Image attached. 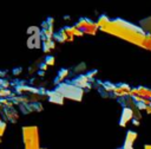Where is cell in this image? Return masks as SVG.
Listing matches in <instances>:
<instances>
[{
  "label": "cell",
  "instance_id": "1",
  "mask_svg": "<svg viewBox=\"0 0 151 149\" xmlns=\"http://www.w3.org/2000/svg\"><path fill=\"white\" fill-rule=\"evenodd\" d=\"M101 31L113 34V35H116L123 40H126L129 43H132L139 47L143 46L144 39L146 37V33L142 30L140 26H137V25L125 21L123 19L111 20L107 25L101 27Z\"/></svg>",
  "mask_w": 151,
  "mask_h": 149
},
{
  "label": "cell",
  "instance_id": "2",
  "mask_svg": "<svg viewBox=\"0 0 151 149\" xmlns=\"http://www.w3.org/2000/svg\"><path fill=\"white\" fill-rule=\"evenodd\" d=\"M24 131V140L26 149H39V136L35 127H25Z\"/></svg>",
  "mask_w": 151,
  "mask_h": 149
},
{
  "label": "cell",
  "instance_id": "3",
  "mask_svg": "<svg viewBox=\"0 0 151 149\" xmlns=\"http://www.w3.org/2000/svg\"><path fill=\"white\" fill-rule=\"evenodd\" d=\"M58 92L63 95V97L74 99V101H80L83 97V90L80 88H77L76 85H70V84H60L57 89Z\"/></svg>",
  "mask_w": 151,
  "mask_h": 149
},
{
  "label": "cell",
  "instance_id": "4",
  "mask_svg": "<svg viewBox=\"0 0 151 149\" xmlns=\"http://www.w3.org/2000/svg\"><path fill=\"white\" fill-rule=\"evenodd\" d=\"M134 116V112L131 108L129 106H125L123 109V112H122V117H120V121H119V125L120 127H125L127 122H130Z\"/></svg>",
  "mask_w": 151,
  "mask_h": 149
},
{
  "label": "cell",
  "instance_id": "5",
  "mask_svg": "<svg viewBox=\"0 0 151 149\" xmlns=\"http://www.w3.org/2000/svg\"><path fill=\"white\" fill-rule=\"evenodd\" d=\"M41 35L40 33H37L34 35H29V38L27 39V46L28 48H39L41 45Z\"/></svg>",
  "mask_w": 151,
  "mask_h": 149
},
{
  "label": "cell",
  "instance_id": "6",
  "mask_svg": "<svg viewBox=\"0 0 151 149\" xmlns=\"http://www.w3.org/2000/svg\"><path fill=\"white\" fill-rule=\"evenodd\" d=\"M136 138H137V132H134L132 130L127 131V135H126L123 149H133V142L136 141Z\"/></svg>",
  "mask_w": 151,
  "mask_h": 149
},
{
  "label": "cell",
  "instance_id": "7",
  "mask_svg": "<svg viewBox=\"0 0 151 149\" xmlns=\"http://www.w3.org/2000/svg\"><path fill=\"white\" fill-rule=\"evenodd\" d=\"M47 96H48V101L50 102H53V103H57V104H63V95L60 92H58L57 90L54 91H48L47 92Z\"/></svg>",
  "mask_w": 151,
  "mask_h": 149
},
{
  "label": "cell",
  "instance_id": "8",
  "mask_svg": "<svg viewBox=\"0 0 151 149\" xmlns=\"http://www.w3.org/2000/svg\"><path fill=\"white\" fill-rule=\"evenodd\" d=\"M73 84L77 86V88H90V84H88V78L87 76H80V77H77L76 79H73Z\"/></svg>",
  "mask_w": 151,
  "mask_h": 149
},
{
  "label": "cell",
  "instance_id": "9",
  "mask_svg": "<svg viewBox=\"0 0 151 149\" xmlns=\"http://www.w3.org/2000/svg\"><path fill=\"white\" fill-rule=\"evenodd\" d=\"M140 27L146 34H151V17H147L140 21Z\"/></svg>",
  "mask_w": 151,
  "mask_h": 149
},
{
  "label": "cell",
  "instance_id": "10",
  "mask_svg": "<svg viewBox=\"0 0 151 149\" xmlns=\"http://www.w3.org/2000/svg\"><path fill=\"white\" fill-rule=\"evenodd\" d=\"M143 48L145 50H149L151 51V34H146L145 39H144V43H143Z\"/></svg>",
  "mask_w": 151,
  "mask_h": 149
},
{
  "label": "cell",
  "instance_id": "11",
  "mask_svg": "<svg viewBox=\"0 0 151 149\" xmlns=\"http://www.w3.org/2000/svg\"><path fill=\"white\" fill-rule=\"evenodd\" d=\"M67 74H68V71L66 69H61L59 71V73H58V79H55V83H59L60 80H63Z\"/></svg>",
  "mask_w": 151,
  "mask_h": 149
},
{
  "label": "cell",
  "instance_id": "12",
  "mask_svg": "<svg viewBox=\"0 0 151 149\" xmlns=\"http://www.w3.org/2000/svg\"><path fill=\"white\" fill-rule=\"evenodd\" d=\"M37 33H40V28H39L38 26H31V27L27 28V34L34 35V34H37Z\"/></svg>",
  "mask_w": 151,
  "mask_h": 149
},
{
  "label": "cell",
  "instance_id": "13",
  "mask_svg": "<svg viewBox=\"0 0 151 149\" xmlns=\"http://www.w3.org/2000/svg\"><path fill=\"white\" fill-rule=\"evenodd\" d=\"M85 70H86V64L85 63H80L79 65H77V67H74V72H77V73H79L81 71H85Z\"/></svg>",
  "mask_w": 151,
  "mask_h": 149
},
{
  "label": "cell",
  "instance_id": "14",
  "mask_svg": "<svg viewBox=\"0 0 151 149\" xmlns=\"http://www.w3.org/2000/svg\"><path fill=\"white\" fill-rule=\"evenodd\" d=\"M116 88H117V86L113 85V84H111V83H104V89L107 90V91H114Z\"/></svg>",
  "mask_w": 151,
  "mask_h": 149
},
{
  "label": "cell",
  "instance_id": "15",
  "mask_svg": "<svg viewBox=\"0 0 151 149\" xmlns=\"http://www.w3.org/2000/svg\"><path fill=\"white\" fill-rule=\"evenodd\" d=\"M45 64H46V65H53V64H54V57H52V56L46 57Z\"/></svg>",
  "mask_w": 151,
  "mask_h": 149
},
{
  "label": "cell",
  "instance_id": "16",
  "mask_svg": "<svg viewBox=\"0 0 151 149\" xmlns=\"http://www.w3.org/2000/svg\"><path fill=\"white\" fill-rule=\"evenodd\" d=\"M12 93H11V91H8V90H4V89H0V97H8V96H11Z\"/></svg>",
  "mask_w": 151,
  "mask_h": 149
},
{
  "label": "cell",
  "instance_id": "17",
  "mask_svg": "<svg viewBox=\"0 0 151 149\" xmlns=\"http://www.w3.org/2000/svg\"><path fill=\"white\" fill-rule=\"evenodd\" d=\"M5 129H6V123L0 121V137L4 135V131H5Z\"/></svg>",
  "mask_w": 151,
  "mask_h": 149
},
{
  "label": "cell",
  "instance_id": "18",
  "mask_svg": "<svg viewBox=\"0 0 151 149\" xmlns=\"http://www.w3.org/2000/svg\"><path fill=\"white\" fill-rule=\"evenodd\" d=\"M137 108H138V110H146V105L142 102V103H137Z\"/></svg>",
  "mask_w": 151,
  "mask_h": 149
},
{
  "label": "cell",
  "instance_id": "19",
  "mask_svg": "<svg viewBox=\"0 0 151 149\" xmlns=\"http://www.w3.org/2000/svg\"><path fill=\"white\" fill-rule=\"evenodd\" d=\"M97 74V71H91L88 74H87V78L90 79V78H93V76H96Z\"/></svg>",
  "mask_w": 151,
  "mask_h": 149
},
{
  "label": "cell",
  "instance_id": "20",
  "mask_svg": "<svg viewBox=\"0 0 151 149\" xmlns=\"http://www.w3.org/2000/svg\"><path fill=\"white\" fill-rule=\"evenodd\" d=\"M20 72H21V69H20V67H18V69H15V70L13 71L14 74H18V73H20Z\"/></svg>",
  "mask_w": 151,
  "mask_h": 149
},
{
  "label": "cell",
  "instance_id": "21",
  "mask_svg": "<svg viewBox=\"0 0 151 149\" xmlns=\"http://www.w3.org/2000/svg\"><path fill=\"white\" fill-rule=\"evenodd\" d=\"M47 66H48V65H46V64H41V65H40V69H41V70H46Z\"/></svg>",
  "mask_w": 151,
  "mask_h": 149
},
{
  "label": "cell",
  "instance_id": "22",
  "mask_svg": "<svg viewBox=\"0 0 151 149\" xmlns=\"http://www.w3.org/2000/svg\"><path fill=\"white\" fill-rule=\"evenodd\" d=\"M133 125H137L138 127L139 125V121L138 119H133Z\"/></svg>",
  "mask_w": 151,
  "mask_h": 149
},
{
  "label": "cell",
  "instance_id": "23",
  "mask_svg": "<svg viewBox=\"0 0 151 149\" xmlns=\"http://www.w3.org/2000/svg\"><path fill=\"white\" fill-rule=\"evenodd\" d=\"M145 111H146V114H151V106H147Z\"/></svg>",
  "mask_w": 151,
  "mask_h": 149
},
{
  "label": "cell",
  "instance_id": "24",
  "mask_svg": "<svg viewBox=\"0 0 151 149\" xmlns=\"http://www.w3.org/2000/svg\"><path fill=\"white\" fill-rule=\"evenodd\" d=\"M144 149H151V144H145L144 145Z\"/></svg>",
  "mask_w": 151,
  "mask_h": 149
}]
</instances>
